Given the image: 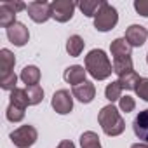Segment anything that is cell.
I'll return each mask as SVG.
<instances>
[{
    "mask_svg": "<svg viewBox=\"0 0 148 148\" xmlns=\"http://www.w3.org/2000/svg\"><path fill=\"white\" fill-rule=\"evenodd\" d=\"M14 64H16V58H14V54L9 49L0 51V70H2L0 73H2V77L9 75V73L12 71V68H14Z\"/></svg>",
    "mask_w": 148,
    "mask_h": 148,
    "instance_id": "9a60e30c",
    "label": "cell"
},
{
    "mask_svg": "<svg viewBox=\"0 0 148 148\" xmlns=\"http://www.w3.org/2000/svg\"><path fill=\"white\" fill-rule=\"evenodd\" d=\"M77 4L71 2V0H54L51 2V14L52 19H56L58 23H66L73 18Z\"/></svg>",
    "mask_w": 148,
    "mask_h": 148,
    "instance_id": "5b68a950",
    "label": "cell"
},
{
    "mask_svg": "<svg viewBox=\"0 0 148 148\" xmlns=\"http://www.w3.org/2000/svg\"><path fill=\"white\" fill-rule=\"evenodd\" d=\"M122 84L119 82V80H115V82H112V84H108L106 86V89H105V98L113 105L115 101H119L120 98H122Z\"/></svg>",
    "mask_w": 148,
    "mask_h": 148,
    "instance_id": "7402d4cb",
    "label": "cell"
},
{
    "mask_svg": "<svg viewBox=\"0 0 148 148\" xmlns=\"http://www.w3.org/2000/svg\"><path fill=\"white\" fill-rule=\"evenodd\" d=\"M26 96H28V103H30V106H35V105L42 103V99H44V89H42L40 86L26 87Z\"/></svg>",
    "mask_w": 148,
    "mask_h": 148,
    "instance_id": "cb8c5ba5",
    "label": "cell"
},
{
    "mask_svg": "<svg viewBox=\"0 0 148 148\" xmlns=\"http://www.w3.org/2000/svg\"><path fill=\"white\" fill-rule=\"evenodd\" d=\"M132 131L139 139H143V143H148V108L141 110L136 115L132 122Z\"/></svg>",
    "mask_w": 148,
    "mask_h": 148,
    "instance_id": "7c38bea8",
    "label": "cell"
},
{
    "mask_svg": "<svg viewBox=\"0 0 148 148\" xmlns=\"http://www.w3.org/2000/svg\"><path fill=\"white\" fill-rule=\"evenodd\" d=\"M134 66H132V58L131 56H122V58H113V73L117 75H124L127 71H132Z\"/></svg>",
    "mask_w": 148,
    "mask_h": 148,
    "instance_id": "ac0fdd59",
    "label": "cell"
},
{
    "mask_svg": "<svg viewBox=\"0 0 148 148\" xmlns=\"http://www.w3.org/2000/svg\"><path fill=\"white\" fill-rule=\"evenodd\" d=\"M131 47H141L146 38H148V30L141 25H131L127 30H125V37H124Z\"/></svg>",
    "mask_w": 148,
    "mask_h": 148,
    "instance_id": "9c48e42d",
    "label": "cell"
},
{
    "mask_svg": "<svg viewBox=\"0 0 148 148\" xmlns=\"http://www.w3.org/2000/svg\"><path fill=\"white\" fill-rule=\"evenodd\" d=\"M146 63H148V54H146Z\"/></svg>",
    "mask_w": 148,
    "mask_h": 148,
    "instance_id": "d6a6232c",
    "label": "cell"
},
{
    "mask_svg": "<svg viewBox=\"0 0 148 148\" xmlns=\"http://www.w3.org/2000/svg\"><path fill=\"white\" fill-rule=\"evenodd\" d=\"M4 4H5L9 9H12L16 14H18V12H21V11H26V7H28L25 2H19V0H16V2H12V0H5Z\"/></svg>",
    "mask_w": 148,
    "mask_h": 148,
    "instance_id": "f546056e",
    "label": "cell"
},
{
    "mask_svg": "<svg viewBox=\"0 0 148 148\" xmlns=\"http://www.w3.org/2000/svg\"><path fill=\"white\" fill-rule=\"evenodd\" d=\"M103 5H105V0H84V2H79L77 4V7L87 18H96V14L101 11Z\"/></svg>",
    "mask_w": 148,
    "mask_h": 148,
    "instance_id": "5bb4252c",
    "label": "cell"
},
{
    "mask_svg": "<svg viewBox=\"0 0 148 148\" xmlns=\"http://www.w3.org/2000/svg\"><path fill=\"white\" fill-rule=\"evenodd\" d=\"M119 23V12L113 5H110L108 2H105V5L101 7V11L96 14L94 18V28L98 32H110L117 26Z\"/></svg>",
    "mask_w": 148,
    "mask_h": 148,
    "instance_id": "3957f363",
    "label": "cell"
},
{
    "mask_svg": "<svg viewBox=\"0 0 148 148\" xmlns=\"http://www.w3.org/2000/svg\"><path fill=\"white\" fill-rule=\"evenodd\" d=\"M84 45H86V42H84V38H82L80 35H71V37L66 40V52H68L71 58H77V56L82 54Z\"/></svg>",
    "mask_w": 148,
    "mask_h": 148,
    "instance_id": "2e32d148",
    "label": "cell"
},
{
    "mask_svg": "<svg viewBox=\"0 0 148 148\" xmlns=\"http://www.w3.org/2000/svg\"><path fill=\"white\" fill-rule=\"evenodd\" d=\"M26 11H28V16L32 18V21H35V23H45L49 18H52L51 4L45 2V0H35V2H30Z\"/></svg>",
    "mask_w": 148,
    "mask_h": 148,
    "instance_id": "52a82bcc",
    "label": "cell"
},
{
    "mask_svg": "<svg viewBox=\"0 0 148 148\" xmlns=\"http://www.w3.org/2000/svg\"><path fill=\"white\" fill-rule=\"evenodd\" d=\"M16 23V12L12 9H9L4 2L0 4V26H4L5 30L9 26H12Z\"/></svg>",
    "mask_w": 148,
    "mask_h": 148,
    "instance_id": "ffe728a7",
    "label": "cell"
},
{
    "mask_svg": "<svg viewBox=\"0 0 148 148\" xmlns=\"http://www.w3.org/2000/svg\"><path fill=\"white\" fill-rule=\"evenodd\" d=\"M119 106H120V110H122V112L129 113V112H132V110L136 108V101H134V98H132V96L125 94V96H122V98L119 99Z\"/></svg>",
    "mask_w": 148,
    "mask_h": 148,
    "instance_id": "4316f807",
    "label": "cell"
},
{
    "mask_svg": "<svg viewBox=\"0 0 148 148\" xmlns=\"http://www.w3.org/2000/svg\"><path fill=\"white\" fill-rule=\"evenodd\" d=\"M86 73H87V70H84V66H80V64H71V66H68L64 70L63 79H64L66 84H70L71 87H75V86L86 82Z\"/></svg>",
    "mask_w": 148,
    "mask_h": 148,
    "instance_id": "8fae6325",
    "label": "cell"
},
{
    "mask_svg": "<svg viewBox=\"0 0 148 148\" xmlns=\"http://www.w3.org/2000/svg\"><path fill=\"white\" fill-rule=\"evenodd\" d=\"M16 84H18V75H16L14 71H11L9 75L0 77V87H2L4 91H14Z\"/></svg>",
    "mask_w": 148,
    "mask_h": 148,
    "instance_id": "484cf974",
    "label": "cell"
},
{
    "mask_svg": "<svg viewBox=\"0 0 148 148\" xmlns=\"http://www.w3.org/2000/svg\"><path fill=\"white\" fill-rule=\"evenodd\" d=\"M131 148H148V143H134L131 145Z\"/></svg>",
    "mask_w": 148,
    "mask_h": 148,
    "instance_id": "1f68e13d",
    "label": "cell"
},
{
    "mask_svg": "<svg viewBox=\"0 0 148 148\" xmlns=\"http://www.w3.org/2000/svg\"><path fill=\"white\" fill-rule=\"evenodd\" d=\"M5 117H7L9 122H21L25 119V110L19 108V106H16V105H11L9 103V106L5 110Z\"/></svg>",
    "mask_w": 148,
    "mask_h": 148,
    "instance_id": "d4e9b609",
    "label": "cell"
},
{
    "mask_svg": "<svg viewBox=\"0 0 148 148\" xmlns=\"http://www.w3.org/2000/svg\"><path fill=\"white\" fill-rule=\"evenodd\" d=\"M98 122H99V125L106 136H120L125 129V120L122 119L120 112L112 103L99 110Z\"/></svg>",
    "mask_w": 148,
    "mask_h": 148,
    "instance_id": "7a4b0ae2",
    "label": "cell"
},
{
    "mask_svg": "<svg viewBox=\"0 0 148 148\" xmlns=\"http://www.w3.org/2000/svg\"><path fill=\"white\" fill-rule=\"evenodd\" d=\"M9 103L19 106V108H23V110H26V108L30 106V103H28V96H26V89H19V87H16L14 91H11V101H9Z\"/></svg>",
    "mask_w": 148,
    "mask_h": 148,
    "instance_id": "44dd1931",
    "label": "cell"
},
{
    "mask_svg": "<svg viewBox=\"0 0 148 148\" xmlns=\"http://www.w3.org/2000/svg\"><path fill=\"white\" fill-rule=\"evenodd\" d=\"M56 148H75V145H73V141H70V139H63Z\"/></svg>",
    "mask_w": 148,
    "mask_h": 148,
    "instance_id": "4dcf8cb0",
    "label": "cell"
},
{
    "mask_svg": "<svg viewBox=\"0 0 148 148\" xmlns=\"http://www.w3.org/2000/svg\"><path fill=\"white\" fill-rule=\"evenodd\" d=\"M51 105L52 108L56 110V113L59 115H66L73 110V94L66 89H59L52 94V99H51Z\"/></svg>",
    "mask_w": 148,
    "mask_h": 148,
    "instance_id": "8992f818",
    "label": "cell"
},
{
    "mask_svg": "<svg viewBox=\"0 0 148 148\" xmlns=\"http://www.w3.org/2000/svg\"><path fill=\"white\" fill-rule=\"evenodd\" d=\"M19 79L23 80V84L26 87H32V86H38L40 82V70L35 66V64H28L21 70V75Z\"/></svg>",
    "mask_w": 148,
    "mask_h": 148,
    "instance_id": "4fadbf2b",
    "label": "cell"
},
{
    "mask_svg": "<svg viewBox=\"0 0 148 148\" xmlns=\"http://www.w3.org/2000/svg\"><path fill=\"white\" fill-rule=\"evenodd\" d=\"M38 139V132L33 125H21L18 129H14L11 132V141L14 143V146L18 148H30L37 143Z\"/></svg>",
    "mask_w": 148,
    "mask_h": 148,
    "instance_id": "277c9868",
    "label": "cell"
},
{
    "mask_svg": "<svg viewBox=\"0 0 148 148\" xmlns=\"http://www.w3.org/2000/svg\"><path fill=\"white\" fill-rule=\"evenodd\" d=\"M134 9L139 16L148 18V0H134Z\"/></svg>",
    "mask_w": 148,
    "mask_h": 148,
    "instance_id": "f1b7e54d",
    "label": "cell"
},
{
    "mask_svg": "<svg viewBox=\"0 0 148 148\" xmlns=\"http://www.w3.org/2000/svg\"><path fill=\"white\" fill-rule=\"evenodd\" d=\"M136 94L143 101H148V79H141L139 80V84L136 87Z\"/></svg>",
    "mask_w": 148,
    "mask_h": 148,
    "instance_id": "83f0119b",
    "label": "cell"
},
{
    "mask_svg": "<svg viewBox=\"0 0 148 148\" xmlns=\"http://www.w3.org/2000/svg\"><path fill=\"white\" fill-rule=\"evenodd\" d=\"M7 38H9V42L14 44L16 47H23V45L30 40V32H28V28H26L23 23L16 21L12 26L7 28Z\"/></svg>",
    "mask_w": 148,
    "mask_h": 148,
    "instance_id": "ba28073f",
    "label": "cell"
},
{
    "mask_svg": "<svg viewBox=\"0 0 148 148\" xmlns=\"http://www.w3.org/2000/svg\"><path fill=\"white\" fill-rule=\"evenodd\" d=\"M139 80H141V77L138 75L134 70H132V71H127V73H124V75H120V77H119V82H120V84H122V87H124V89H127V91H136V87H138Z\"/></svg>",
    "mask_w": 148,
    "mask_h": 148,
    "instance_id": "d6986e66",
    "label": "cell"
},
{
    "mask_svg": "<svg viewBox=\"0 0 148 148\" xmlns=\"http://www.w3.org/2000/svg\"><path fill=\"white\" fill-rule=\"evenodd\" d=\"M80 146L82 148H101L99 143V136L94 131H86L80 136Z\"/></svg>",
    "mask_w": 148,
    "mask_h": 148,
    "instance_id": "603a6c76",
    "label": "cell"
},
{
    "mask_svg": "<svg viewBox=\"0 0 148 148\" xmlns=\"http://www.w3.org/2000/svg\"><path fill=\"white\" fill-rule=\"evenodd\" d=\"M110 51H112L113 58H122V56H131L132 47L129 45V42L125 38H115L110 44Z\"/></svg>",
    "mask_w": 148,
    "mask_h": 148,
    "instance_id": "e0dca14e",
    "label": "cell"
},
{
    "mask_svg": "<svg viewBox=\"0 0 148 148\" xmlns=\"http://www.w3.org/2000/svg\"><path fill=\"white\" fill-rule=\"evenodd\" d=\"M86 70L87 73L96 79V80H106L112 71H113V63L108 59L106 52L101 49H92L86 56Z\"/></svg>",
    "mask_w": 148,
    "mask_h": 148,
    "instance_id": "6da1fadb",
    "label": "cell"
},
{
    "mask_svg": "<svg viewBox=\"0 0 148 148\" xmlns=\"http://www.w3.org/2000/svg\"><path fill=\"white\" fill-rule=\"evenodd\" d=\"M71 94L73 98H77L80 103H91L96 96V86L89 80L75 86V87H71Z\"/></svg>",
    "mask_w": 148,
    "mask_h": 148,
    "instance_id": "30bf717a",
    "label": "cell"
}]
</instances>
